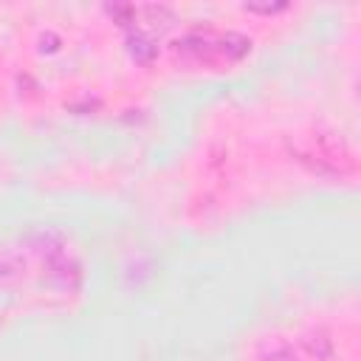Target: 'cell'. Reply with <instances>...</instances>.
<instances>
[{
  "instance_id": "5",
  "label": "cell",
  "mask_w": 361,
  "mask_h": 361,
  "mask_svg": "<svg viewBox=\"0 0 361 361\" xmlns=\"http://www.w3.org/2000/svg\"><path fill=\"white\" fill-rule=\"evenodd\" d=\"M127 51H130V56H133L135 62L149 65V62L155 59V54H158V45H155V39H152L149 34H144V31H130V34H127Z\"/></svg>"
},
{
  "instance_id": "7",
  "label": "cell",
  "mask_w": 361,
  "mask_h": 361,
  "mask_svg": "<svg viewBox=\"0 0 361 361\" xmlns=\"http://www.w3.org/2000/svg\"><path fill=\"white\" fill-rule=\"evenodd\" d=\"M305 347H307V353L316 355V358H330V353H333V341H330L324 333H307Z\"/></svg>"
},
{
  "instance_id": "3",
  "label": "cell",
  "mask_w": 361,
  "mask_h": 361,
  "mask_svg": "<svg viewBox=\"0 0 361 361\" xmlns=\"http://www.w3.org/2000/svg\"><path fill=\"white\" fill-rule=\"evenodd\" d=\"M214 45H217V62H237V59H243L248 54L251 39L245 34L226 31V34H217L214 37Z\"/></svg>"
},
{
  "instance_id": "4",
  "label": "cell",
  "mask_w": 361,
  "mask_h": 361,
  "mask_svg": "<svg viewBox=\"0 0 361 361\" xmlns=\"http://www.w3.org/2000/svg\"><path fill=\"white\" fill-rule=\"evenodd\" d=\"M135 17L149 28V31H166V28H172L175 23H178V14L169 8V6H141V8H135Z\"/></svg>"
},
{
  "instance_id": "2",
  "label": "cell",
  "mask_w": 361,
  "mask_h": 361,
  "mask_svg": "<svg viewBox=\"0 0 361 361\" xmlns=\"http://www.w3.org/2000/svg\"><path fill=\"white\" fill-rule=\"evenodd\" d=\"M212 31H192L180 39L172 42V54L189 62H206V65H217V45H214Z\"/></svg>"
},
{
  "instance_id": "9",
  "label": "cell",
  "mask_w": 361,
  "mask_h": 361,
  "mask_svg": "<svg viewBox=\"0 0 361 361\" xmlns=\"http://www.w3.org/2000/svg\"><path fill=\"white\" fill-rule=\"evenodd\" d=\"M288 3H243L245 11H259V14H274V11H282Z\"/></svg>"
},
{
  "instance_id": "6",
  "label": "cell",
  "mask_w": 361,
  "mask_h": 361,
  "mask_svg": "<svg viewBox=\"0 0 361 361\" xmlns=\"http://www.w3.org/2000/svg\"><path fill=\"white\" fill-rule=\"evenodd\" d=\"M259 358L262 361H296V353L288 341L282 338H268L262 347H259Z\"/></svg>"
},
{
  "instance_id": "1",
  "label": "cell",
  "mask_w": 361,
  "mask_h": 361,
  "mask_svg": "<svg viewBox=\"0 0 361 361\" xmlns=\"http://www.w3.org/2000/svg\"><path fill=\"white\" fill-rule=\"evenodd\" d=\"M290 152L299 164L319 175H350L355 172V155L341 135L333 133H307L290 144Z\"/></svg>"
},
{
  "instance_id": "8",
  "label": "cell",
  "mask_w": 361,
  "mask_h": 361,
  "mask_svg": "<svg viewBox=\"0 0 361 361\" xmlns=\"http://www.w3.org/2000/svg\"><path fill=\"white\" fill-rule=\"evenodd\" d=\"M104 11L116 20H121V25H130L135 20V8L133 6H124V3H113V6H104Z\"/></svg>"
}]
</instances>
